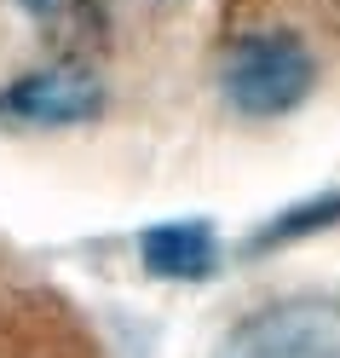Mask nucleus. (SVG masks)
<instances>
[{"label": "nucleus", "instance_id": "4", "mask_svg": "<svg viewBox=\"0 0 340 358\" xmlns=\"http://www.w3.org/2000/svg\"><path fill=\"white\" fill-rule=\"evenodd\" d=\"M139 260L150 278L168 283H196L219 266V237L208 220H162V226L139 231Z\"/></svg>", "mask_w": 340, "mask_h": 358}, {"label": "nucleus", "instance_id": "5", "mask_svg": "<svg viewBox=\"0 0 340 358\" xmlns=\"http://www.w3.org/2000/svg\"><path fill=\"white\" fill-rule=\"evenodd\" d=\"M340 220V196H311V203H300V208H288V214H277L271 226L254 237V249H271V243H294V237H306V231H329Z\"/></svg>", "mask_w": 340, "mask_h": 358}, {"label": "nucleus", "instance_id": "6", "mask_svg": "<svg viewBox=\"0 0 340 358\" xmlns=\"http://www.w3.org/2000/svg\"><path fill=\"white\" fill-rule=\"evenodd\" d=\"M24 6H29V12H52L58 0H24Z\"/></svg>", "mask_w": 340, "mask_h": 358}, {"label": "nucleus", "instance_id": "3", "mask_svg": "<svg viewBox=\"0 0 340 358\" xmlns=\"http://www.w3.org/2000/svg\"><path fill=\"white\" fill-rule=\"evenodd\" d=\"M104 110V93L93 76L81 70H35L24 81H12L0 93V127H75V122H93Z\"/></svg>", "mask_w": 340, "mask_h": 358}, {"label": "nucleus", "instance_id": "2", "mask_svg": "<svg viewBox=\"0 0 340 358\" xmlns=\"http://www.w3.org/2000/svg\"><path fill=\"white\" fill-rule=\"evenodd\" d=\"M311 81H317V64L306 52V41L283 35V29L242 35L237 47L225 52V76H219L225 99H231L242 116H283V110L306 104Z\"/></svg>", "mask_w": 340, "mask_h": 358}, {"label": "nucleus", "instance_id": "1", "mask_svg": "<svg viewBox=\"0 0 340 358\" xmlns=\"http://www.w3.org/2000/svg\"><path fill=\"white\" fill-rule=\"evenodd\" d=\"M214 358H340V301L283 295L219 335Z\"/></svg>", "mask_w": 340, "mask_h": 358}]
</instances>
